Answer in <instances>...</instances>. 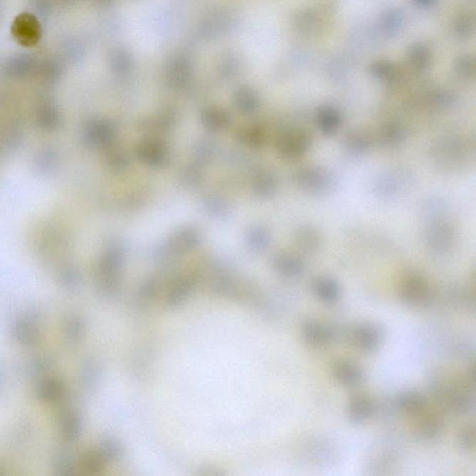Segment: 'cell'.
Returning a JSON list of instances; mask_svg holds the SVG:
<instances>
[{
    "label": "cell",
    "mask_w": 476,
    "mask_h": 476,
    "mask_svg": "<svg viewBox=\"0 0 476 476\" xmlns=\"http://www.w3.org/2000/svg\"><path fill=\"white\" fill-rule=\"evenodd\" d=\"M444 424L440 418L430 416L423 418L417 426V433L423 440H435L441 435Z\"/></svg>",
    "instance_id": "8"
},
{
    "label": "cell",
    "mask_w": 476,
    "mask_h": 476,
    "mask_svg": "<svg viewBox=\"0 0 476 476\" xmlns=\"http://www.w3.org/2000/svg\"><path fill=\"white\" fill-rule=\"evenodd\" d=\"M29 26H30V24H26H26H24V27H26V29L28 28ZM26 33H28V32H27V30H26V31H24L23 36H26Z\"/></svg>",
    "instance_id": "13"
},
{
    "label": "cell",
    "mask_w": 476,
    "mask_h": 476,
    "mask_svg": "<svg viewBox=\"0 0 476 476\" xmlns=\"http://www.w3.org/2000/svg\"><path fill=\"white\" fill-rule=\"evenodd\" d=\"M375 411L374 399L366 393H356L351 396L347 403V414L351 423H366L373 417Z\"/></svg>",
    "instance_id": "4"
},
{
    "label": "cell",
    "mask_w": 476,
    "mask_h": 476,
    "mask_svg": "<svg viewBox=\"0 0 476 476\" xmlns=\"http://www.w3.org/2000/svg\"><path fill=\"white\" fill-rule=\"evenodd\" d=\"M396 406L400 411L409 415H416L426 407V399L417 391H405L396 399Z\"/></svg>",
    "instance_id": "7"
},
{
    "label": "cell",
    "mask_w": 476,
    "mask_h": 476,
    "mask_svg": "<svg viewBox=\"0 0 476 476\" xmlns=\"http://www.w3.org/2000/svg\"><path fill=\"white\" fill-rule=\"evenodd\" d=\"M399 297L402 302L413 307L428 305L432 300V292L428 285L421 279H408L401 285Z\"/></svg>",
    "instance_id": "2"
},
{
    "label": "cell",
    "mask_w": 476,
    "mask_h": 476,
    "mask_svg": "<svg viewBox=\"0 0 476 476\" xmlns=\"http://www.w3.org/2000/svg\"><path fill=\"white\" fill-rule=\"evenodd\" d=\"M350 341L361 353L371 354L377 350L381 342V333L371 323H362L350 332Z\"/></svg>",
    "instance_id": "1"
},
{
    "label": "cell",
    "mask_w": 476,
    "mask_h": 476,
    "mask_svg": "<svg viewBox=\"0 0 476 476\" xmlns=\"http://www.w3.org/2000/svg\"><path fill=\"white\" fill-rule=\"evenodd\" d=\"M418 1L423 3V5H428L433 2V0H418Z\"/></svg>",
    "instance_id": "12"
},
{
    "label": "cell",
    "mask_w": 476,
    "mask_h": 476,
    "mask_svg": "<svg viewBox=\"0 0 476 476\" xmlns=\"http://www.w3.org/2000/svg\"><path fill=\"white\" fill-rule=\"evenodd\" d=\"M445 404L455 413L468 414L475 408V397L469 390L454 389L444 395Z\"/></svg>",
    "instance_id": "6"
},
{
    "label": "cell",
    "mask_w": 476,
    "mask_h": 476,
    "mask_svg": "<svg viewBox=\"0 0 476 476\" xmlns=\"http://www.w3.org/2000/svg\"><path fill=\"white\" fill-rule=\"evenodd\" d=\"M314 294L323 303L333 305L339 301L341 290L335 282L323 279L315 284Z\"/></svg>",
    "instance_id": "9"
},
{
    "label": "cell",
    "mask_w": 476,
    "mask_h": 476,
    "mask_svg": "<svg viewBox=\"0 0 476 476\" xmlns=\"http://www.w3.org/2000/svg\"><path fill=\"white\" fill-rule=\"evenodd\" d=\"M458 445L462 450L472 451L475 448V424L468 423L462 427L457 435Z\"/></svg>",
    "instance_id": "10"
},
{
    "label": "cell",
    "mask_w": 476,
    "mask_h": 476,
    "mask_svg": "<svg viewBox=\"0 0 476 476\" xmlns=\"http://www.w3.org/2000/svg\"><path fill=\"white\" fill-rule=\"evenodd\" d=\"M332 374L339 384L347 387L357 386L364 381L362 369L351 360L335 361L332 366Z\"/></svg>",
    "instance_id": "5"
},
{
    "label": "cell",
    "mask_w": 476,
    "mask_h": 476,
    "mask_svg": "<svg viewBox=\"0 0 476 476\" xmlns=\"http://www.w3.org/2000/svg\"><path fill=\"white\" fill-rule=\"evenodd\" d=\"M411 60L418 65H425L429 62L428 51L424 47H415L411 51Z\"/></svg>",
    "instance_id": "11"
},
{
    "label": "cell",
    "mask_w": 476,
    "mask_h": 476,
    "mask_svg": "<svg viewBox=\"0 0 476 476\" xmlns=\"http://www.w3.org/2000/svg\"><path fill=\"white\" fill-rule=\"evenodd\" d=\"M301 334L303 341L311 347L325 348L332 344L334 332L325 323L307 320L302 323Z\"/></svg>",
    "instance_id": "3"
}]
</instances>
